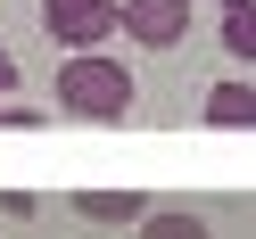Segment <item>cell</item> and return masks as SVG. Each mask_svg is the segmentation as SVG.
Returning <instances> with one entry per match:
<instances>
[{
  "mask_svg": "<svg viewBox=\"0 0 256 239\" xmlns=\"http://www.w3.org/2000/svg\"><path fill=\"white\" fill-rule=\"evenodd\" d=\"M17 91V58H8V41H0V99Z\"/></svg>",
  "mask_w": 256,
  "mask_h": 239,
  "instance_id": "cell-8",
  "label": "cell"
},
{
  "mask_svg": "<svg viewBox=\"0 0 256 239\" xmlns=\"http://www.w3.org/2000/svg\"><path fill=\"white\" fill-rule=\"evenodd\" d=\"M198 116H206V124H223V132H256V83H248V74H232V83H215Z\"/></svg>",
  "mask_w": 256,
  "mask_h": 239,
  "instance_id": "cell-4",
  "label": "cell"
},
{
  "mask_svg": "<svg viewBox=\"0 0 256 239\" xmlns=\"http://www.w3.org/2000/svg\"><path fill=\"white\" fill-rule=\"evenodd\" d=\"M0 107H8V99H0Z\"/></svg>",
  "mask_w": 256,
  "mask_h": 239,
  "instance_id": "cell-9",
  "label": "cell"
},
{
  "mask_svg": "<svg viewBox=\"0 0 256 239\" xmlns=\"http://www.w3.org/2000/svg\"><path fill=\"white\" fill-rule=\"evenodd\" d=\"M58 107L83 124H124L132 116V66L108 50H74L66 66H58Z\"/></svg>",
  "mask_w": 256,
  "mask_h": 239,
  "instance_id": "cell-1",
  "label": "cell"
},
{
  "mask_svg": "<svg viewBox=\"0 0 256 239\" xmlns=\"http://www.w3.org/2000/svg\"><path fill=\"white\" fill-rule=\"evenodd\" d=\"M190 33V0H124V41L140 50H174Z\"/></svg>",
  "mask_w": 256,
  "mask_h": 239,
  "instance_id": "cell-3",
  "label": "cell"
},
{
  "mask_svg": "<svg viewBox=\"0 0 256 239\" xmlns=\"http://www.w3.org/2000/svg\"><path fill=\"white\" fill-rule=\"evenodd\" d=\"M140 239H215V231H206L198 215H166V206H157V215L140 223Z\"/></svg>",
  "mask_w": 256,
  "mask_h": 239,
  "instance_id": "cell-7",
  "label": "cell"
},
{
  "mask_svg": "<svg viewBox=\"0 0 256 239\" xmlns=\"http://www.w3.org/2000/svg\"><path fill=\"white\" fill-rule=\"evenodd\" d=\"M223 58H248L256 66V0L248 8H223Z\"/></svg>",
  "mask_w": 256,
  "mask_h": 239,
  "instance_id": "cell-6",
  "label": "cell"
},
{
  "mask_svg": "<svg viewBox=\"0 0 256 239\" xmlns=\"http://www.w3.org/2000/svg\"><path fill=\"white\" fill-rule=\"evenodd\" d=\"M42 25L66 50H100L108 33H124V0H42Z\"/></svg>",
  "mask_w": 256,
  "mask_h": 239,
  "instance_id": "cell-2",
  "label": "cell"
},
{
  "mask_svg": "<svg viewBox=\"0 0 256 239\" xmlns=\"http://www.w3.org/2000/svg\"><path fill=\"white\" fill-rule=\"evenodd\" d=\"M74 215H91V223H149L157 206L140 190H74Z\"/></svg>",
  "mask_w": 256,
  "mask_h": 239,
  "instance_id": "cell-5",
  "label": "cell"
}]
</instances>
